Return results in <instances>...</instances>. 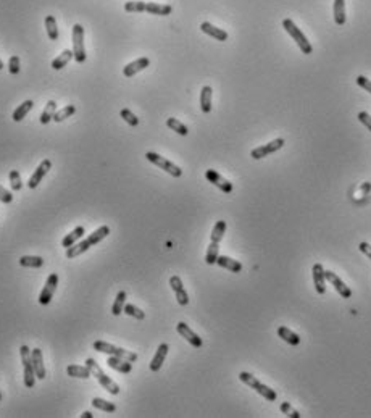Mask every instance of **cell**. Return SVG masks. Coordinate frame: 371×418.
<instances>
[{
    "mask_svg": "<svg viewBox=\"0 0 371 418\" xmlns=\"http://www.w3.org/2000/svg\"><path fill=\"white\" fill-rule=\"evenodd\" d=\"M73 58L78 63L86 62V49H84V28L81 24L73 26Z\"/></svg>",
    "mask_w": 371,
    "mask_h": 418,
    "instance_id": "7",
    "label": "cell"
},
{
    "mask_svg": "<svg viewBox=\"0 0 371 418\" xmlns=\"http://www.w3.org/2000/svg\"><path fill=\"white\" fill-rule=\"evenodd\" d=\"M166 126H168L169 129H173L174 133H178V134H181V136H187V133H189L187 126L183 125L181 121L176 120V118H168V120H166Z\"/></svg>",
    "mask_w": 371,
    "mask_h": 418,
    "instance_id": "37",
    "label": "cell"
},
{
    "mask_svg": "<svg viewBox=\"0 0 371 418\" xmlns=\"http://www.w3.org/2000/svg\"><path fill=\"white\" fill-rule=\"evenodd\" d=\"M358 249H360V252L365 253V255H367L370 260H371V246L368 244V242H360Z\"/></svg>",
    "mask_w": 371,
    "mask_h": 418,
    "instance_id": "49",
    "label": "cell"
},
{
    "mask_svg": "<svg viewBox=\"0 0 371 418\" xmlns=\"http://www.w3.org/2000/svg\"><path fill=\"white\" fill-rule=\"evenodd\" d=\"M94 415L91 414V412H84V414L81 415V418H92Z\"/></svg>",
    "mask_w": 371,
    "mask_h": 418,
    "instance_id": "50",
    "label": "cell"
},
{
    "mask_svg": "<svg viewBox=\"0 0 371 418\" xmlns=\"http://www.w3.org/2000/svg\"><path fill=\"white\" fill-rule=\"evenodd\" d=\"M205 178H206V181L211 183L213 186H216L220 190H223V192H226V194L232 192V183H229L227 179L223 178L218 171H215V170H206Z\"/></svg>",
    "mask_w": 371,
    "mask_h": 418,
    "instance_id": "12",
    "label": "cell"
},
{
    "mask_svg": "<svg viewBox=\"0 0 371 418\" xmlns=\"http://www.w3.org/2000/svg\"><path fill=\"white\" fill-rule=\"evenodd\" d=\"M120 115H121V118H123L129 126H137V125H139V118H137V116L132 113L131 110L123 108V110L120 112Z\"/></svg>",
    "mask_w": 371,
    "mask_h": 418,
    "instance_id": "42",
    "label": "cell"
},
{
    "mask_svg": "<svg viewBox=\"0 0 371 418\" xmlns=\"http://www.w3.org/2000/svg\"><path fill=\"white\" fill-rule=\"evenodd\" d=\"M33 107H34V102H33V100H26V102H23V104H21L20 107L13 112V115H12L13 121L20 123V121L23 120L24 116L31 112V110H33Z\"/></svg>",
    "mask_w": 371,
    "mask_h": 418,
    "instance_id": "29",
    "label": "cell"
},
{
    "mask_svg": "<svg viewBox=\"0 0 371 418\" xmlns=\"http://www.w3.org/2000/svg\"><path fill=\"white\" fill-rule=\"evenodd\" d=\"M334 21L336 24L342 26L346 24V20H347V15H346V0H334Z\"/></svg>",
    "mask_w": 371,
    "mask_h": 418,
    "instance_id": "23",
    "label": "cell"
},
{
    "mask_svg": "<svg viewBox=\"0 0 371 418\" xmlns=\"http://www.w3.org/2000/svg\"><path fill=\"white\" fill-rule=\"evenodd\" d=\"M2 68H3V62L0 60V70H2Z\"/></svg>",
    "mask_w": 371,
    "mask_h": 418,
    "instance_id": "51",
    "label": "cell"
},
{
    "mask_svg": "<svg viewBox=\"0 0 371 418\" xmlns=\"http://www.w3.org/2000/svg\"><path fill=\"white\" fill-rule=\"evenodd\" d=\"M66 373L68 376L71 378H81V379H87L91 376V372H89L87 367H82V365H68L66 367Z\"/></svg>",
    "mask_w": 371,
    "mask_h": 418,
    "instance_id": "26",
    "label": "cell"
},
{
    "mask_svg": "<svg viewBox=\"0 0 371 418\" xmlns=\"http://www.w3.org/2000/svg\"><path fill=\"white\" fill-rule=\"evenodd\" d=\"M57 113V104L54 102V100H49L44 108V112H42L41 115V123L42 125H47L50 120H54V115Z\"/></svg>",
    "mask_w": 371,
    "mask_h": 418,
    "instance_id": "36",
    "label": "cell"
},
{
    "mask_svg": "<svg viewBox=\"0 0 371 418\" xmlns=\"http://www.w3.org/2000/svg\"><path fill=\"white\" fill-rule=\"evenodd\" d=\"M20 354H21V362H23V368H24V386L26 388H34L36 373H34V367H33V354H31L28 346H21Z\"/></svg>",
    "mask_w": 371,
    "mask_h": 418,
    "instance_id": "6",
    "label": "cell"
},
{
    "mask_svg": "<svg viewBox=\"0 0 371 418\" xmlns=\"http://www.w3.org/2000/svg\"><path fill=\"white\" fill-rule=\"evenodd\" d=\"M0 399H2V394H0Z\"/></svg>",
    "mask_w": 371,
    "mask_h": 418,
    "instance_id": "52",
    "label": "cell"
},
{
    "mask_svg": "<svg viewBox=\"0 0 371 418\" xmlns=\"http://www.w3.org/2000/svg\"><path fill=\"white\" fill-rule=\"evenodd\" d=\"M168 351H169L168 344L163 342V344L158 346L155 355H153L152 362H150V370H152V372H158V370L162 368V365H163V362H165V358L168 355Z\"/></svg>",
    "mask_w": 371,
    "mask_h": 418,
    "instance_id": "19",
    "label": "cell"
},
{
    "mask_svg": "<svg viewBox=\"0 0 371 418\" xmlns=\"http://www.w3.org/2000/svg\"><path fill=\"white\" fill-rule=\"evenodd\" d=\"M278 336L284 342H288L289 346H299V344H300V336L295 334L294 331H290L289 328H286V326H279L278 328Z\"/></svg>",
    "mask_w": 371,
    "mask_h": 418,
    "instance_id": "24",
    "label": "cell"
},
{
    "mask_svg": "<svg viewBox=\"0 0 371 418\" xmlns=\"http://www.w3.org/2000/svg\"><path fill=\"white\" fill-rule=\"evenodd\" d=\"M176 330H178L179 334H181L184 339L190 344V346H194V347H197V349L202 347V344H204V342H202V337H199L186 323H183V321H181V323H178V325H176Z\"/></svg>",
    "mask_w": 371,
    "mask_h": 418,
    "instance_id": "16",
    "label": "cell"
},
{
    "mask_svg": "<svg viewBox=\"0 0 371 418\" xmlns=\"http://www.w3.org/2000/svg\"><path fill=\"white\" fill-rule=\"evenodd\" d=\"M169 286H171V289L174 291V294H176V300H178V304H179V305H183V307H184V305H187V304H189V295H187V293H186V289H184V286H183L181 278L174 274V276L169 278Z\"/></svg>",
    "mask_w": 371,
    "mask_h": 418,
    "instance_id": "14",
    "label": "cell"
},
{
    "mask_svg": "<svg viewBox=\"0 0 371 418\" xmlns=\"http://www.w3.org/2000/svg\"><path fill=\"white\" fill-rule=\"evenodd\" d=\"M216 265H220L221 268L229 270V272H232V273H241L242 272V263L237 262V260H232L231 257H226V255H220L218 260H216Z\"/></svg>",
    "mask_w": 371,
    "mask_h": 418,
    "instance_id": "22",
    "label": "cell"
},
{
    "mask_svg": "<svg viewBox=\"0 0 371 418\" xmlns=\"http://www.w3.org/2000/svg\"><path fill=\"white\" fill-rule=\"evenodd\" d=\"M357 84H358V86L362 87V89H365V91H367V92H370V94H371V81H370L368 78H365V76H358V78H357Z\"/></svg>",
    "mask_w": 371,
    "mask_h": 418,
    "instance_id": "47",
    "label": "cell"
},
{
    "mask_svg": "<svg viewBox=\"0 0 371 418\" xmlns=\"http://www.w3.org/2000/svg\"><path fill=\"white\" fill-rule=\"evenodd\" d=\"M107 363H108V367L110 368H113V370H116V372H120V373H131L132 372V363L131 362H128V360H124V358H120V357H113L111 355L108 360H107Z\"/></svg>",
    "mask_w": 371,
    "mask_h": 418,
    "instance_id": "21",
    "label": "cell"
},
{
    "mask_svg": "<svg viewBox=\"0 0 371 418\" xmlns=\"http://www.w3.org/2000/svg\"><path fill=\"white\" fill-rule=\"evenodd\" d=\"M218 257H220V246H218V242H211V244L208 246V249H206V255H205L206 265H215L216 260H218Z\"/></svg>",
    "mask_w": 371,
    "mask_h": 418,
    "instance_id": "34",
    "label": "cell"
},
{
    "mask_svg": "<svg viewBox=\"0 0 371 418\" xmlns=\"http://www.w3.org/2000/svg\"><path fill=\"white\" fill-rule=\"evenodd\" d=\"M94 349H95V351H99V352L108 354V355L124 358V360H128V362H131V363L137 360V354L131 352V351H126V349L111 346V344L105 342V341H95V342H94Z\"/></svg>",
    "mask_w": 371,
    "mask_h": 418,
    "instance_id": "5",
    "label": "cell"
},
{
    "mask_svg": "<svg viewBox=\"0 0 371 418\" xmlns=\"http://www.w3.org/2000/svg\"><path fill=\"white\" fill-rule=\"evenodd\" d=\"M358 120H360V123H362L363 126H367L368 131H371V116L367 112H360L358 113Z\"/></svg>",
    "mask_w": 371,
    "mask_h": 418,
    "instance_id": "48",
    "label": "cell"
},
{
    "mask_svg": "<svg viewBox=\"0 0 371 418\" xmlns=\"http://www.w3.org/2000/svg\"><path fill=\"white\" fill-rule=\"evenodd\" d=\"M74 112H76V107H74V105H66L65 108H62L60 112H57V113L54 115V121L60 123V121L70 118L71 115H74Z\"/></svg>",
    "mask_w": 371,
    "mask_h": 418,
    "instance_id": "40",
    "label": "cell"
},
{
    "mask_svg": "<svg viewBox=\"0 0 371 418\" xmlns=\"http://www.w3.org/2000/svg\"><path fill=\"white\" fill-rule=\"evenodd\" d=\"M50 168H52V162H50V160H47V158H45V160H42L41 165L34 170V174L29 178L28 186H29L31 189H36L37 186H39V183L42 181V179H44L45 174L49 173Z\"/></svg>",
    "mask_w": 371,
    "mask_h": 418,
    "instance_id": "13",
    "label": "cell"
},
{
    "mask_svg": "<svg viewBox=\"0 0 371 418\" xmlns=\"http://www.w3.org/2000/svg\"><path fill=\"white\" fill-rule=\"evenodd\" d=\"M20 70H21L20 57H17V55L10 57V62H8V71H10V75H18Z\"/></svg>",
    "mask_w": 371,
    "mask_h": 418,
    "instance_id": "45",
    "label": "cell"
},
{
    "mask_svg": "<svg viewBox=\"0 0 371 418\" xmlns=\"http://www.w3.org/2000/svg\"><path fill=\"white\" fill-rule=\"evenodd\" d=\"M311 274H313V284L316 293L323 295L326 293V276H325V268H323L321 263H315L313 268H311Z\"/></svg>",
    "mask_w": 371,
    "mask_h": 418,
    "instance_id": "15",
    "label": "cell"
},
{
    "mask_svg": "<svg viewBox=\"0 0 371 418\" xmlns=\"http://www.w3.org/2000/svg\"><path fill=\"white\" fill-rule=\"evenodd\" d=\"M89 249H91V244H89L87 239H84L81 242H76V244H73L71 247L66 249V258H74V257L81 255V253L87 252Z\"/></svg>",
    "mask_w": 371,
    "mask_h": 418,
    "instance_id": "25",
    "label": "cell"
},
{
    "mask_svg": "<svg viewBox=\"0 0 371 418\" xmlns=\"http://www.w3.org/2000/svg\"><path fill=\"white\" fill-rule=\"evenodd\" d=\"M211 95H213L211 87L210 86H204L202 92H200V108H202L204 113H210L211 112Z\"/></svg>",
    "mask_w": 371,
    "mask_h": 418,
    "instance_id": "27",
    "label": "cell"
},
{
    "mask_svg": "<svg viewBox=\"0 0 371 418\" xmlns=\"http://www.w3.org/2000/svg\"><path fill=\"white\" fill-rule=\"evenodd\" d=\"M239 379L242 381L244 384L250 386L253 391H257V393L262 396L263 399H267V400H269V402H274V400H276V397H278L276 391L271 389V388H268V386H265L263 383H260V381H258L255 376H253V375L247 373V372H241V373H239Z\"/></svg>",
    "mask_w": 371,
    "mask_h": 418,
    "instance_id": "3",
    "label": "cell"
},
{
    "mask_svg": "<svg viewBox=\"0 0 371 418\" xmlns=\"http://www.w3.org/2000/svg\"><path fill=\"white\" fill-rule=\"evenodd\" d=\"M225 231H226V221L225 220L216 221L213 230H211V234H210L211 242H218L220 244V241L223 239V236H225Z\"/></svg>",
    "mask_w": 371,
    "mask_h": 418,
    "instance_id": "33",
    "label": "cell"
},
{
    "mask_svg": "<svg viewBox=\"0 0 371 418\" xmlns=\"http://www.w3.org/2000/svg\"><path fill=\"white\" fill-rule=\"evenodd\" d=\"M279 409L284 415H288L289 418H300V414L289 404V402H283V404L279 405Z\"/></svg>",
    "mask_w": 371,
    "mask_h": 418,
    "instance_id": "43",
    "label": "cell"
},
{
    "mask_svg": "<svg viewBox=\"0 0 371 418\" xmlns=\"http://www.w3.org/2000/svg\"><path fill=\"white\" fill-rule=\"evenodd\" d=\"M283 28L286 29V33H288L290 38H292V39L297 42V45H299V49L302 50V54L310 55L311 52H313V47H311L310 41L305 38V34L302 33L299 28H297L292 20H289V18L284 20V21H283Z\"/></svg>",
    "mask_w": 371,
    "mask_h": 418,
    "instance_id": "4",
    "label": "cell"
},
{
    "mask_svg": "<svg viewBox=\"0 0 371 418\" xmlns=\"http://www.w3.org/2000/svg\"><path fill=\"white\" fill-rule=\"evenodd\" d=\"M92 405L95 407V409L102 410V412H108V414H113V412L116 410V405L111 404V402L105 400V399H99V397H94L92 399Z\"/></svg>",
    "mask_w": 371,
    "mask_h": 418,
    "instance_id": "38",
    "label": "cell"
},
{
    "mask_svg": "<svg viewBox=\"0 0 371 418\" xmlns=\"http://www.w3.org/2000/svg\"><path fill=\"white\" fill-rule=\"evenodd\" d=\"M200 29H202V33H205L206 36H210V38H213V39L220 41V42L227 41V33H226V31L216 28V26L208 23V21H205V23L200 24Z\"/></svg>",
    "mask_w": 371,
    "mask_h": 418,
    "instance_id": "18",
    "label": "cell"
},
{
    "mask_svg": "<svg viewBox=\"0 0 371 418\" xmlns=\"http://www.w3.org/2000/svg\"><path fill=\"white\" fill-rule=\"evenodd\" d=\"M124 10L128 13H141L147 12L150 15H158V17H168L173 12L171 5L163 3H153V2H141V0H131L124 3Z\"/></svg>",
    "mask_w": 371,
    "mask_h": 418,
    "instance_id": "1",
    "label": "cell"
},
{
    "mask_svg": "<svg viewBox=\"0 0 371 418\" xmlns=\"http://www.w3.org/2000/svg\"><path fill=\"white\" fill-rule=\"evenodd\" d=\"M10 184H12V189L13 190H21L23 188V183H21V176L17 170H12L10 171Z\"/></svg>",
    "mask_w": 371,
    "mask_h": 418,
    "instance_id": "44",
    "label": "cell"
},
{
    "mask_svg": "<svg viewBox=\"0 0 371 418\" xmlns=\"http://www.w3.org/2000/svg\"><path fill=\"white\" fill-rule=\"evenodd\" d=\"M124 300H126V293L124 291H120L118 295H116V299H115V302H113V307H111V314H113L115 316H118L121 312H123Z\"/></svg>",
    "mask_w": 371,
    "mask_h": 418,
    "instance_id": "39",
    "label": "cell"
},
{
    "mask_svg": "<svg viewBox=\"0 0 371 418\" xmlns=\"http://www.w3.org/2000/svg\"><path fill=\"white\" fill-rule=\"evenodd\" d=\"M13 200V195L12 192H8L7 189H5L3 186H0V202L3 204H10Z\"/></svg>",
    "mask_w": 371,
    "mask_h": 418,
    "instance_id": "46",
    "label": "cell"
},
{
    "mask_svg": "<svg viewBox=\"0 0 371 418\" xmlns=\"http://www.w3.org/2000/svg\"><path fill=\"white\" fill-rule=\"evenodd\" d=\"M84 232H86V231H84L82 226H78V228H74V230L70 232V234H66V236H65V239L62 241V246H63V247H66V249H68V247H71L73 244H76V242H78L79 239H81V237L84 236Z\"/></svg>",
    "mask_w": 371,
    "mask_h": 418,
    "instance_id": "28",
    "label": "cell"
},
{
    "mask_svg": "<svg viewBox=\"0 0 371 418\" xmlns=\"http://www.w3.org/2000/svg\"><path fill=\"white\" fill-rule=\"evenodd\" d=\"M57 286H58V274L57 273H52L49 278H47V283L42 289V293L39 295V304L42 305H49L52 297H54L55 291H57Z\"/></svg>",
    "mask_w": 371,
    "mask_h": 418,
    "instance_id": "10",
    "label": "cell"
},
{
    "mask_svg": "<svg viewBox=\"0 0 371 418\" xmlns=\"http://www.w3.org/2000/svg\"><path fill=\"white\" fill-rule=\"evenodd\" d=\"M33 367L37 379H45V367H44V355L41 349H34L33 352Z\"/></svg>",
    "mask_w": 371,
    "mask_h": 418,
    "instance_id": "20",
    "label": "cell"
},
{
    "mask_svg": "<svg viewBox=\"0 0 371 418\" xmlns=\"http://www.w3.org/2000/svg\"><path fill=\"white\" fill-rule=\"evenodd\" d=\"M283 147H284V139H281V137H278V139H274V141H271V142H268V144L260 146V147H257V149H253V150L250 152V157H252V158H255V160H260V158L268 157L269 153H274V152L281 150V149H283Z\"/></svg>",
    "mask_w": 371,
    "mask_h": 418,
    "instance_id": "9",
    "label": "cell"
},
{
    "mask_svg": "<svg viewBox=\"0 0 371 418\" xmlns=\"http://www.w3.org/2000/svg\"><path fill=\"white\" fill-rule=\"evenodd\" d=\"M45 31L47 36H49L50 41H57L60 33H58V26H57V20L52 15H47L45 17Z\"/></svg>",
    "mask_w": 371,
    "mask_h": 418,
    "instance_id": "30",
    "label": "cell"
},
{
    "mask_svg": "<svg viewBox=\"0 0 371 418\" xmlns=\"http://www.w3.org/2000/svg\"><path fill=\"white\" fill-rule=\"evenodd\" d=\"M71 58H73V50H63L57 58H54L52 68H54V70H62V68H65L68 65V62H70Z\"/></svg>",
    "mask_w": 371,
    "mask_h": 418,
    "instance_id": "31",
    "label": "cell"
},
{
    "mask_svg": "<svg viewBox=\"0 0 371 418\" xmlns=\"http://www.w3.org/2000/svg\"><path fill=\"white\" fill-rule=\"evenodd\" d=\"M150 65V60H148L147 57H142V58H137V60L128 63L124 68H123V75L126 78H132L134 75H137L139 71L145 70V68Z\"/></svg>",
    "mask_w": 371,
    "mask_h": 418,
    "instance_id": "17",
    "label": "cell"
},
{
    "mask_svg": "<svg viewBox=\"0 0 371 418\" xmlns=\"http://www.w3.org/2000/svg\"><path fill=\"white\" fill-rule=\"evenodd\" d=\"M86 367L89 368V372H91L92 376L97 378L99 383L102 384L103 388L107 389L110 394H113V396L120 394V386L116 384L115 381L111 379L110 376H107V375L103 373V370L99 367V363L95 362L94 358H87V360H86Z\"/></svg>",
    "mask_w": 371,
    "mask_h": 418,
    "instance_id": "2",
    "label": "cell"
},
{
    "mask_svg": "<svg viewBox=\"0 0 371 418\" xmlns=\"http://www.w3.org/2000/svg\"><path fill=\"white\" fill-rule=\"evenodd\" d=\"M325 276H326V281H330L332 286H334V289H336V293L341 295V297H344V299H350L352 297V291H350V288H349V286L346 284L342 281L341 278L337 276L336 273H332V272H326L325 270Z\"/></svg>",
    "mask_w": 371,
    "mask_h": 418,
    "instance_id": "11",
    "label": "cell"
},
{
    "mask_svg": "<svg viewBox=\"0 0 371 418\" xmlns=\"http://www.w3.org/2000/svg\"><path fill=\"white\" fill-rule=\"evenodd\" d=\"M123 312H124L126 315L134 316V318H137V320H144V318H145V314H144V312H142L139 307H136V305H132V304H126L124 309H123Z\"/></svg>",
    "mask_w": 371,
    "mask_h": 418,
    "instance_id": "41",
    "label": "cell"
},
{
    "mask_svg": "<svg viewBox=\"0 0 371 418\" xmlns=\"http://www.w3.org/2000/svg\"><path fill=\"white\" fill-rule=\"evenodd\" d=\"M108 234H110V228H108V226H100L99 230H95L92 234L87 237V241H89V244H91V246H95V244H99V242L102 241V239H105V237H107Z\"/></svg>",
    "mask_w": 371,
    "mask_h": 418,
    "instance_id": "35",
    "label": "cell"
},
{
    "mask_svg": "<svg viewBox=\"0 0 371 418\" xmlns=\"http://www.w3.org/2000/svg\"><path fill=\"white\" fill-rule=\"evenodd\" d=\"M145 158L150 163H153L155 167L162 168V170H165L166 173H169L171 176L174 178H179L183 174V170L179 168L178 165H174V163H171L169 160H166V158H163L162 155H158V153L155 152H147L145 153Z\"/></svg>",
    "mask_w": 371,
    "mask_h": 418,
    "instance_id": "8",
    "label": "cell"
},
{
    "mask_svg": "<svg viewBox=\"0 0 371 418\" xmlns=\"http://www.w3.org/2000/svg\"><path fill=\"white\" fill-rule=\"evenodd\" d=\"M20 265L24 268H41L44 265V258L34 257V255H26L20 258Z\"/></svg>",
    "mask_w": 371,
    "mask_h": 418,
    "instance_id": "32",
    "label": "cell"
}]
</instances>
